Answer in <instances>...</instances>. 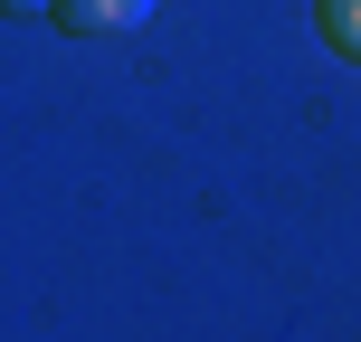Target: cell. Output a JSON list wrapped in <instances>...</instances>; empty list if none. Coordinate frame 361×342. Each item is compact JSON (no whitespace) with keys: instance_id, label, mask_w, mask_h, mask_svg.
Masks as SVG:
<instances>
[{"instance_id":"obj_1","label":"cell","mask_w":361,"mask_h":342,"mask_svg":"<svg viewBox=\"0 0 361 342\" xmlns=\"http://www.w3.org/2000/svg\"><path fill=\"white\" fill-rule=\"evenodd\" d=\"M57 19H67L76 38H124L152 19V0H57Z\"/></svg>"},{"instance_id":"obj_2","label":"cell","mask_w":361,"mask_h":342,"mask_svg":"<svg viewBox=\"0 0 361 342\" xmlns=\"http://www.w3.org/2000/svg\"><path fill=\"white\" fill-rule=\"evenodd\" d=\"M324 38L343 57H361V0H324Z\"/></svg>"},{"instance_id":"obj_3","label":"cell","mask_w":361,"mask_h":342,"mask_svg":"<svg viewBox=\"0 0 361 342\" xmlns=\"http://www.w3.org/2000/svg\"><path fill=\"white\" fill-rule=\"evenodd\" d=\"M0 10H48V0H0Z\"/></svg>"}]
</instances>
